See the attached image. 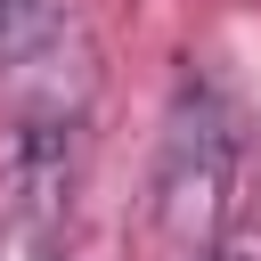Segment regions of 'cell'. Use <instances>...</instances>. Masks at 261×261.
<instances>
[{"instance_id":"obj_1","label":"cell","mask_w":261,"mask_h":261,"mask_svg":"<svg viewBox=\"0 0 261 261\" xmlns=\"http://www.w3.org/2000/svg\"><path fill=\"white\" fill-rule=\"evenodd\" d=\"M228 163H237V139H228V114L212 98H179L171 114V139H163V171H155V212L179 245H212L220 228V204H228Z\"/></svg>"},{"instance_id":"obj_2","label":"cell","mask_w":261,"mask_h":261,"mask_svg":"<svg viewBox=\"0 0 261 261\" xmlns=\"http://www.w3.org/2000/svg\"><path fill=\"white\" fill-rule=\"evenodd\" d=\"M57 33V0H0V65H24L33 49H49Z\"/></svg>"}]
</instances>
